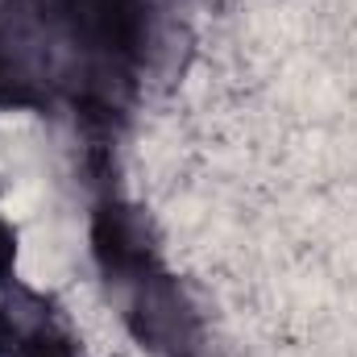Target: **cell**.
Returning <instances> with one entry per match:
<instances>
[{
	"label": "cell",
	"instance_id": "7a4b0ae2",
	"mask_svg": "<svg viewBox=\"0 0 357 357\" xmlns=\"http://www.w3.org/2000/svg\"><path fill=\"white\" fill-rule=\"evenodd\" d=\"M25 357H71V349H67V341H59V337H38V341L25 349Z\"/></svg>",
	"mask_w": 357,
	"mask_h": 357
},
{
	"label": "cell",
	"instance_id": "3957f363",
	"mask_svg": "<svg viewBox=\"0 0 357 357\" xmlns=\"http://www.w3.org/2000/svg\"><path fill=\"white\" fill-rule=\"evenodd\" d=\"M8 262H13V233H8L4 220H0V274L8 270Z\"/></svg>",
	"mask_w": 357,
	"mask_h": 357
},
{
	"label": "cell",
	"instance_id": "6da1fadb",
	"mask_svg": "<svg viewBox=\"0 0 357 357\" xmlns=\"http://www.w3.org/2000/svg\"><path fill=\"white\" fill-rule=\"evenodd\" d=\"M91 241H96V254H100V262L108 270H133V266H142V258H146V250L137 245L133 225L121 212H112V208H104L96 216Z\"/></svg>",
	"mask_w": 357,
	"mask_h": 357
}]
</instances>
